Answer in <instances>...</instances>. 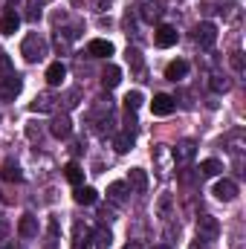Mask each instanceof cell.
<instances>
[{"label":"cell","instance_id":"cell-36","mask_svg":"<svg viewBox=\"0 0 246 249\" xmlns=\"http://www.w3.org/2000/svg\"><path fill=\"white\" fill-rule=\"evenodd\" d=\"M124 249H142V247H139V244H127Z\"/></svg>","mask_w":246,"mask_h":249},{"label":"cell","instance_id":"cell-24","mask_svg":"<svg viewBox=\"0 0 246 249\" xmlns=\"http://www.w3.org/2000/svg\"><path fill=\"white\" fill-rule=\"evenodd\" d=\"M220 171H223V165L217 160H203L200 162V177H217Z\"/></svg>","mask_w":246,"mask_h":249},{"label":"cell","instance_id":"cell-18","mask_svg":"<svg viewBox=\"0 0 246 249\" xmlns=\"http://www.w3.org/2000/svg\"><path fill=\"white\" fill-rule=\"evenodd\" d=\"M162 12H165V9H162V0H148V3L142 6V18H145L148 23L159 20V18H162Z\"/></svg>","mask_w":246,"mask_h":249},{"label":"cell","instance_id":"cell-1","mask_svg":"<svg viewBox=\"0 0 246 249\" xmlns=\"http://www.w3.org/2000/svg\"><path fill=\"white\" fill-rule=\"evenodd\" d=\"M20 55L29 64L44 61V58H47V41H44L38 32H29V35L23 38V44H20Z\"/></svg>","mask_w":246,"mask_h":249},{"label":"cell","instance_id":"cell-21","mask_svg":"<svg viewBox=\"0 0 246 249\" xmlns=\"http://www.w3.org/2000/svg\"><path fill=\"white\" fill-rule=\"evenodd\" d=\"M90 241H93V232L84 223H75V244H72V249H87Z\"/></svg>","mask_w":246,"mask_h":249},{"label":"cell","instance_id":"cell-31","mask_svg":"<svg viewBox=\"0 0 246 249\" xmlns=\"http://www.w3.org/2000/svg\"><path fill=\"white\" fill-rule=\"evenodd\" d=\"M127 61L139 70V67H142V55H139V50H130V47H127Z\"/></svg>","mask_w":246,"mask_h":249},{"label":"cell","instance_id":"cell-11","mask_svg":"<svg viewBox=\"0 0 246 249\" xmlns=\"http://www.w3.org/2000/svg\"><path fill=\"white\" fill-rule=\"evenodd\" d=\"M122 84V70L116 67V64H107V70L102 72V87L105 90H113V87H119Z\"/></svg>","mask_w":246,"mask_h":249},{"label":"cell","instance_id":"cell-22","mask_svg":"<svg viewBox=\"0 0 246 249\" xmlns=\"http://www.w3.org/2000/svg\"><path fill=\"white\" fill-rule=\"evenodd\" d=\"M107 197H110V203L122 206L124 200H127V186H124V183H110V186H107Z\"/></svg>","mask_w":246,"mask_h":249},{"label":"cell","instance_id":"cell-8","mask_svg":"<svg viewBox=\"0 0 246 249\" xmlns=\"http://www.w3.org/2000/svg\"><path fill=\"white\" fill-rule=\"evenodd\" d=\"M151 110H154V116H168V113H174V99L168 93H157L151 102Z\"/></svg>","mask_w":246,"mask_h":249},{"label":"cell","instance_id":"cell-23","mask_svg":"<svg viewBox=\"0 0 246 249\" xmlns=\"http://www.w3.org/2000/svg\"><path fill=\"white\" fill-rule=\"evenodd\" d=\"M64 174H67V180H70V183H72L75 188L84 183V168H81L78 162H70V165L64 168Z\"/></svg>","mask_w":246,"mask_h":249},{"label":"cell","instance_id":"cell-15","mask_svg":"<svg viewBox=\"0 0 246 249\" xmlns=\"http://www.w3.org/2000/svg\"><path fill=\"white\" fill-rule=\"evenodd\" d=\"M64 78H67V64H64V61H55V64H50V67H47V81H50L53 87H58Z\"/></svg>","mask_w":246,"mask_h":249},{"label":"cell","instance_id":"cell-34","mask_svg":"<svg viewBox=\"0 0 246 249\" xmlns=\"http://www.w3.org/2000/svg\"><path fill=\"white\" fill-rule=\"evenodd\" d=\"M6 232H9V223H6V220H3V217H0V238H3V235H6Z\"/></svg>","mask_w":246,"mask_h":249},{"label":"cell","instance_id":"cell-6","mask_svg":"<svg viewBox=\"0 0 246 249\" xmlns=\"http://www.w3.org/2000/svg\"><path fill=\"white\" fill-rule=\"evenodd\" d=\"M214 197L223 200V203H232V200L238 197V183H235V180H226V177L217 180V183H214Z\"/></svg>","mask_w":246,"mask_h":249},{"label":"cell","instance_id":"cell-16","mask_svg":"<svg viewBox=\"0 0 246 249\" xmlns=\"http://www.w3.org/2000/svg\"><path fill=\"white\" fill-rule=\"evenodd\" d=\"M0 177H3L6 183H20V180H23V174H20V165H18V162H12V160H6V162H3V168H0Z\"/></svg>","mask_w":246,"mask_h":249},{"label":"cell","instance_id":"cell-13","mask_svg":"<svg viewBox=\"0 0 246 249\" xmlns=\"http://www.w3.org/2000/svg\"><path fill=\"white\" fill-rule=\"evenodd\" d=\"M194 154H197V145H194L191 139L177 142V148H174V162H191V160H194Z\"/></svg>","mask_w":246,"mask_h":249},{"label":"cell","instance_id":"cell-7","mask_svg":"<svg viewBox=\"0 0 246 249\" xmlns=\"http://www.w3.org/2000/svg\"><path fill=\"white\" fill-rule=\"evenodd\" d=\"M55 93H38L35 99H32V105H29V110L32 113H50V110H55Z\"/></svg>","mask_w":246,"mask_h":249},{"label":"cell","instance_id":"cell-19","mask_svg":"<svg viewBox=\"0 0 246 249\" xmlns=\"http://www.w3.org/2000/svg\"><path fill=\"white\" fill-rule=\"evenodd\" d=\"M50 130H53V136H58V139H67V136L72 133V122H70V116H55Z\"/></svg>","mask_w":246,"mask_h":249},{"label":"cell","instance_id":"cell-3","mask_svg":"<svg viewBox=\"0 0 246 249\" xmlns=\"http://www.w3.org/2000/svg\"><path fill=\"white\" fill-rule=\"evenodd\" d=\"M194 41H197V47L211 50V47L217 44V26H214L211 20H203V23L194 29Z\"/></svg>","mask_w":246,"mask_h":249},{"label":"cell","instance_id":"cell-27","mask_svg":"<svg viewBox=\"0 0 246 249\" xmlns=\"http://www.w3.org/2000/svg\"><path fill=\"white\" fill-rule=\"evenodd\" d=\"M142 102H145V99H142V93H139V90H133V93H127V96H124V107H127V110H139V107H142Z\"/></svg>","mask_w":246,"mask_h":249},{"label":"cell","instance_id":"cell-9","mask_svg":"<svg viewBox=\"0 0 246 249\" xmlns=\"http://www.w3.org/2000/svg\"><path fill=\"white\" fill-rule=\"evenodd\" d=\"M87 55L90 58H107V55H113V44L105 41V38H96V41L87 44Z\"/></svg>","mask_w":246,"mask_h":249},{"label":"cell","instance_id":"cell-35","mask_svg":"<svg viewBox=\"0 0 246 249\" xmlns=\"http://www.w3.org/2000/svg\"><path fill=\"white\" fill-rule=\"evenodd\" d=\"M110 6V0H99V9H107Z\"/></svg>","mask_w":246,"mask_h":249},{"label":"cell","instance_id":"cell-37","mask_svg":"<svg viewBox=\"0 0 246 249\" xmlns=\"http://www.w3.org/2000/svg\"><path fill=\"white\" fill-rule=\"evenodd\" d=\"M154 249H168V247H154Z\"/></svg>","mask_w":246,"mask_h":249},{"label":"cell","instance_id":"cell-26","mask_svg":"<svg viewBox=\"0 0 246 249\" xmlns=\"http://www.w3.org/2000/svg\"><path fill=\"white\" fill-rule=\"evenodd\" d=\"M93 241L99 244V249H107V247H110V241H113V235H110V229H105V226H102V229H96V232H93Z\"/></svg>","mask_w":246,"mask_h":249},{"label":"cell","instance_id":"cell-12","mask_svg":"<svg viewBox=\"0 0 246 249\" xmlns=\"http://www.w3.org/2000/svg\"><path fill=\"white\" fill-rule=\"evenodd\" d=\"M18 232H20V238H26V241L38 238V217L23 214V217H20V223H18Z\"/></svg>","mask_w":246,"mask_h":249},{"label":"cell","instance_id":"cell-2","mask_svg":"<svg viewBox=\"0 0 246 249\" xmlns=\"http://www.w3.org/2000/svg\"><path fill=\"white\" fill-rule=\"evenodd\" d=\"M217 235H220V223H217L211 214H203V217L197 220V241L211 244V241H217Z\"/></svg>","mask_w":246,"mask_h":249},{"label":"cell","instance_id":"cell-14","mask_svg":"<svg viewBox=\"0 0 246 249\" xmlns=\"http://www.w3.org/2000/svg\"><path fill=\"white\" fill-rule=\"evenodd\" d=\"M185 75H188V61H183V58H177V61H171L165 67V78L168 81H180Z\"/></svg>","mask_w":246,"mask_h":249},{"label":"cell","instance_id":"cell-20","mask_svg":"<svg viewBox=\"0 0 246 249\" xmlns=\"http://www.w3.org/2000/svg\"><path fill=\"white\" fill-rule=\"evenodd\" d=\"M96 200H99V191H96V188H90V186L75 188V203H78V206H93Z\"/></svg>","mask_w":246,"mask_h":249},{"label":"cell","instance_id":"cell-25","mask_svg":"<svg viewBox=\"0 0 246 249\" xmlns=\"http://www.w3.org/2000/svg\"><path fill=\"white\" fill-rule=\"evenodd\" d=\"M113 145H116V151H119V154H127V151L133 148V130H124V133H119Z\"/></svg>","mask_w":246,"mask_h":249},{"label":"cell","instance_id":"cell-29","mask_svg":"<svg viewBox=\"0 0 246 249\" xmlns=\"http://www.w3.org/2000/svg\"><path fill=\"white\" fill-rule=\"evenodd\" d=\"M229 61H232V70H235V72H244V53H241V50H235Z\"/></svg>","mask_w":246,"mask_h":249},{"label":"cell","instance_id":"cell-32","mask_svg":"<svg viewBox=\"0 0 246 249\" xmlns=\"http://www.w3.org/2000/svg\"><path fill=\"white\" fill-rule=\"evenodd\" d=\"M26 136H29V139H41V127H35V122H29V127H26Z\"/></svg>","mask_w":246,"mask_h":249},{"label":"cell","instance_id":"cell-5","mask_svg":"<svg viewBox=\"0 0 246 249\" xmlns=\"http://www.w3.org/2000/svg\"><path fill=\"white\" fill-rule=\"evenodd\" d=\"M154 41H157L159 50H168V47H174V44L180 41V32H177L174 26H159V29L154 32Z\"/></svg>","mask_w":246,"mask_h":249},{"label":"cell","instance_id":"cell-4","mask_svg":"<svg viewBox=\"0 0 246 249\" xmlns=\"http://www.w3.org/2000/svg\"><path fill=\"white\" fill-rule=\"evenodd\" d=\"M20 87H23V78H20V75H15V72L6 75L3 84H0V99H3V102H12V99L20 93Z\"/></svg>","mask_w":246,"mask_h":249},{"label":"cell","instance_id":"cell-28","mask_svg":"<svg viewBox=\"0 0 246 249\" xmlns=\"http://www.w3.org/2000/svg\"><path fill=\"white\" fill-rule=\"evenodd\" d=\"M211 87H214V93H226L232 84H229V78H226V75H214V78H211Z\"/></svg>","mask_w":246,"mask_h":249},{"label":"cell","instance_id":"cell-17","mask_svg":"<svg viewBox=\"0 0 246 249\" xmlns=\"http://www.w3.org/2000/svg\"><path fill=\"white\" fill-rule=\"evenodd\" d=\"M130 188L136 194L148 191V174H145V168H130Z\"/></svg>","mask_w":246,"mask_h":249},{"label":"cell","instance_id":"cell-33","mask_svg":"<svg viewBox=\"0 0 246 249\" xmlns=\"http://www.w3.org/2000/svg\"><path fill=\"white\" fill-rule=\"evenodd\" d=\"M78 105V90H70L67 93V107H75Z\"/></svg>","mask_w":246,"mask_h":249},{"label":"cell","instance_id":"cell-30","mask_svg":"<svg viewBox=\"0 0 246 249\" xmlns=\"http://www.w3.org/2000/svg\"><path fill=\"white\" fill-rule=\"evenodd\" d=\"M26 18H29L32 23L41 18V3H38V0H32V3H29V12H26Z\"/></svg>","mask_w":246,"mask_h":249},{"label":"cell","instance_id":"cell-10","mask_svg":"<svg viewBox=\"0 0 246 249\" xmlns=\"http://www.w3.org/2000/svg\"><path fill=\"white\" fill-rule=\"evenodd\" d=\"M18 26H20V15H18L15 9H6V12L0 15V32H3V35H15Z\"/></svg>","mask_w":246,"mask_h":249}]
</instances>
